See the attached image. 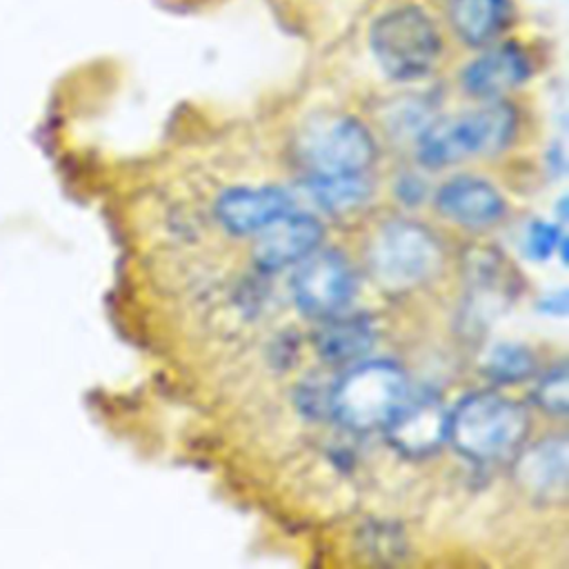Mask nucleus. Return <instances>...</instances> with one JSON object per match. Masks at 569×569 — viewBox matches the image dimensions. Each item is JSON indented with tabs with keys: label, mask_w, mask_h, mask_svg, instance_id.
<instances>
[{
	"label": "nucleus",
	"mask_w": 569,
	"mask_h": 569,
	"mask_svg": "<svg viewBox=\"0 0 569 569\" xmlns=\"http://www.w3.org/2000/svg\"><path fill=\"white\" fill-rule=\"evenodd\" d=\"M527 433V411L500 393H469L449 411L447 440L458 453L476 462H496L516 456Z\"/></svg>",
	"instance_id": "1"
},
{
	"label": "nucleus",
	"mask_w": 569,
	"mask_h": 569,
	"mask_svg": "<svg viewBox=\"0 0 569 569\" xmlns=\"http://www.w3.org/2000/svg\"><path fill=\"white\" fill-rule=\"evenodd\" d=\"M516 122L513 107L498 98L465 113L431 120L418 133V160L429 169H440L467 156L496 153L511 142Z\"/></svg>",
	"instance_id": "2"
},
{
	"label": "nucleus",
	"mask_w": 569,
	"mask_h": 569,
	"mask_svg": "<svg viewBox=\"0 0 569 569\" xmlns=\"http://www.w3.org/2000/svg\"><path fill=\"white\" fill-rule=\"evenodd\" d=\"M409 393L405 371L389 360L356 362L331 389L329 411L351 431L382 429Z\"/></svg>",
	"instance_id": "3"
},
{
	"label": "nucleus",
	"mask_w": 569,
	"mask_h": 569,
	"mask_svg": "<svg viewBox=\"0 0 569 569\" xmlns=\"http://www.w3.org/2000/svg\"><path fill=\"white\" fill-rule=\"evenodd\" d=\"M371 53L378 67L393 80H418L427 76L440 51L436 22L420 7H396L373 20L369 31Z\"/></svg>",
	"instance_id": "4"
},
{
	"label": "nucleus",
	"mask_w": 569,
	"mask_h": 569,
	"mask_svg": "<svg viewBox=\"0 0 569 569\" xmlns=\"http://www.w3.org/2000/svg\"><path fill=\"white\" fill-rule=\"evenodd\" d=\"M442 264L438 238L420 222L389 220L369 244V269L387 291H407L431 280Z\"/></svg>",
	"instance_id": "5"
},
{
	"label": "nucleus",
	"mask_w": 569,
	"mask_h": 569,
	"mask_svg": "<svg viewBox=\"0 0 569 569\" xmlns=\"http://www.w3.org/2000/svg\"><path fill=\"white\" fill-rule=\"evenodd\" d=\"M300 158L313 176L362 173L376 156L369 129L345 113L318 116L302 127Z\"/></svg>",
	"instance_id": "6"
},
{
	"label": "nucleus",
	"mask_w": 569,
	"mask_h": 569,
	"mask_svg": "<svg viewBox=\"0 0 569 569\" xmlns=\"http://www.w3.org/2000/svg\"><path fill=\"white\" fill-rule=\"evenodd\" d=\"M356 291V276L340 251H318L302 258L293 276V298L311 318L327 320L340 313Z\"/></svg>",
	"instance_id": "7"
},
{
	"label": "nucleus",
	"mask_w": 569,
	"mask_h": 569,
	"mask_svg": "<svg viewBox=\"0 0 569 569\" xmlns=\"http://www.w3.org/2000/svg\"><path fill=\"white\" fill-rule=\"evenodd\" d=\"M382 429L396 451L407 458H425L447 442L449 409L431 391H409Z\"/></svg>",
	"instance_id": "8"
},
{
	"label": "nucleus",
	"mask_w": 569,
	"mask_h": 569,
	"mask_svg": "<svg viewBox=\"0 0 569 569\" xmlns=\"http://www.w3.org/2000/svg\"><path fill=\"white\" fill-rule=\"evenodd\" d=\"M513 480L518 487L545 502H562L569 487V442L565 433L536 440L516 451Z\"/></svg>",
	"instance_id": "9"
},
{
	"label": "nucleus",
	"mask_w": 569,
	"mask_h": 569,
	"mask_svg": "<svg viewBox=\"0 0 569 569\" xmlns=\"http://www.w3.org/2000/svg\"><path fill=\"white\" fill-rule=\"evenodd\" d=\"M322 240V224L309 213L287 211L256 231L251 258L264 271H278L300 262Z\"/></svg>",
	"instance_id": "10"
},
{
	"label": "nucleus",
	"mask_w": 569,
	"mask_h": 569,
	"mask_svg": "<svg viewBox=\"0 0 569 569\" xmlns=\"http://www.w3.org/2000/svg\"><path fill=\"white\" fill-rule=\"evenodd\" d=\"M531 76L529 53L518 42H500L473 58L460 73L467 93L496 100Z\"/></svg>",
	"instance_id": "11"
},
{
	"label": "nucleus",
	"mask_w": 569,
	"mask_h": 569,
	"mask_svg": "<svg viewBox=\"0 0 569 569\" xmlns=\"http://www.w3.org/2000/svg\"><path fill=\"white\" fill-rule=\"evenodd\" d=\"M291 209L293 198L278 187H236L220 193L216 202V216L220 224L236 236L256 233Z\"/></svg>",
	"instance_id": "12"
},
{
	"label": "nucleus",
	"mask_w": 569,
	"mask_h": 569,
	"mask_svg": "<svg viewBox=\"0 0 569 569\" xmlns=\"http://www.w3.org/2000/svg\"><path fill=\"white\" fill-rule=\"evenodd\" d=\"M438 211L465 227H487L502 218L505 202L493 184L476 176L447 180L436 196Z\"/></svg>",
	"instance_id": "13"
},
{
	"label": "nucleus",
	"mask_w": 569,
	"mask_h": 569,
	"mask_svg": "<svg viewBox=\"0 0 569 569\" xmlns=\"http://www.w3.org/2000/svg\"><path fill=\"white\" fill-rule=\"evenodd\" d=\"M376 342V329L365 316H331L316 333V349L329 365H356Z\"/></svg>",
	"instance_id": "14"
},
{
	"label": "nucleus",
	"mask_w": 569,
	"mask_h": 569,
	"mask_svg": "<svg viewBox=\"0 0 569 569\" xmlns=\"http://www.w3.org/2000/svg\"><path fill=\"white\" fill-rule=\"evenodd\" d=\"M449 16L460 40L485 47L507 29L513 9L509 0H449Z\"/></svg>",
	"instance_id": "15"
},
{
	"label": "nucleus",
	"mask_w": 569,
	"mask_h": 569,
	"mask_svg": "<svg viewBox=\"0 0 569 569\" xmlns=\"http://www.w3.org/2000/svg\"><path fill=\"white\" fill-rule=\"evenodd\" d=\"M307 189L316 204L329 213H345L358 209L362 202H367L371 193V184L362 173L311 176Z\"/></svg>",
	"instance_id": "16"
},
{
	"label": "nucleus",
	"mask_w": 569,
	"mask_h": 569,
	"mask_svg": "<svg viewBox=\"0 0 569 569\" xmlns=\"http://www.w3.org/2000/svg\"><path fill=\"white\" fill-rule=\"evenodd\" d=\"M533 369H536L533 353L527 347L513 345V342L493 347L485 362L487 376L500 385L520 382V380L529 378L533 373Z\"/></svg>",
	"instance_id": "17"
},
{
	"label": "nucleus",
	"mask_w": 569,
	"mask_h": 569,
	"mask_svg": "<svg viewBox=\"0 0 569 569\" xmlns=\"http://www.w3.org/2000/svg\"><path fill=\"white\" fill-rule=\"evenodd\" d=\"M567 391H569V378H567V365L560 362L558 367L549 369L536 385L533 389V400L536 405L551 416H565L569 400H567Z\"/></svg>",
	"instance_id": "18"
},
{
	"label": "nucleus",
	"mask_w": 569,
	"mask_h": 569,
	"mask_svg": "<svg viewBox=\"0 0 569 569\" xmlns=\"http://www.w3.org/2000/svg\"><path fill=\"white\" fill-rule=\"evenodd\" d=\"M560 242H562V233L551 222H533L527 229L525 247L531 258H538V260L549 258L560 247Z\"/></svg>",
	"instance_id": "19"
}]
</instances>
